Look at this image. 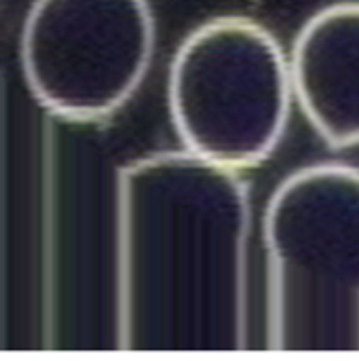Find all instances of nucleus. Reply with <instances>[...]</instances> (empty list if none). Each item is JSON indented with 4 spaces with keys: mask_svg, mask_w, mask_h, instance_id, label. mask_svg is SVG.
Masks as SVG:
<instances>
[{
    "mask_svg": "<svg viewBox=\"0 0 359 361\" xmlns=\"http://www.w3.org/2000/svg\"><path fill=\"white\" fill-rule=\"evenodd\" d=\"M121 345L239 351L248 334V190L188 150L121 173Z\"/></svg>",
    "mask_w": 359,
    "mask_h": 361,
    "instance_id": "f257e3e1",
    "label": "nucleus"
},
{
    "mask_svg": "<svg viewBox=\"0 0 359 361\" xmlns=\"http://www.w3.org/2000/svg\"><path fill=\"white\" fill-rule=\"evenodd\" d=\"M269 347L359 351V169L292 173L264 214Z\"/></svg>",
    "mask_w": 359,
    "mask_h": 361,
    "instance_id": "f03ea898",
    "label": "nucleus"
},
{
    "mask_svg": "<svg viewBox=\"0 0 359 361\" xmlns=\"http://www.w3.org/2000/svg\"><path fill=\"white\" fill-rule=\"evenodd\" d=\"M292 95L290 59L271 32L245 17L199 25L169 68V112L184 148L235 171L275 150Z\"/></svg>",
    "mask_w": 359,
    "mask_h": 361,
    "instance_id": "7ed1b4c3",
    "label": "nucleus"
},
{
    "mask_svg": "<svg viewBox=\"0 0 359 361\" xmlns=\"http://www.w3.org/2000/svg\"><path fill=\"white\" fill-rule=\"evenodd\" d=\"M154 36L148 0H36L21 34L25 80L66 118H104L142 85Z\"/></svg>",
    "mask_w": 359,
    "mask_h": 361,
    "instance_id": "20e7f679",
    "label": "nucleus"
},
{
    "mask_svg": "<svg viewBox=\"0 0 359 361\" xmlns=\"http://www.w3.org/2000/svg\"><path fill=\"white\" fill-rule=\"evenodd\" d=\"M294 95L313 129L334 148L359 144V2L315 13L290 55Z\"/></svg>",
    "mask_w": 359,
    "mask_h": 361,
    "instance_id": "39448f33",
    "label": "nucleus"
}]
</instances>
